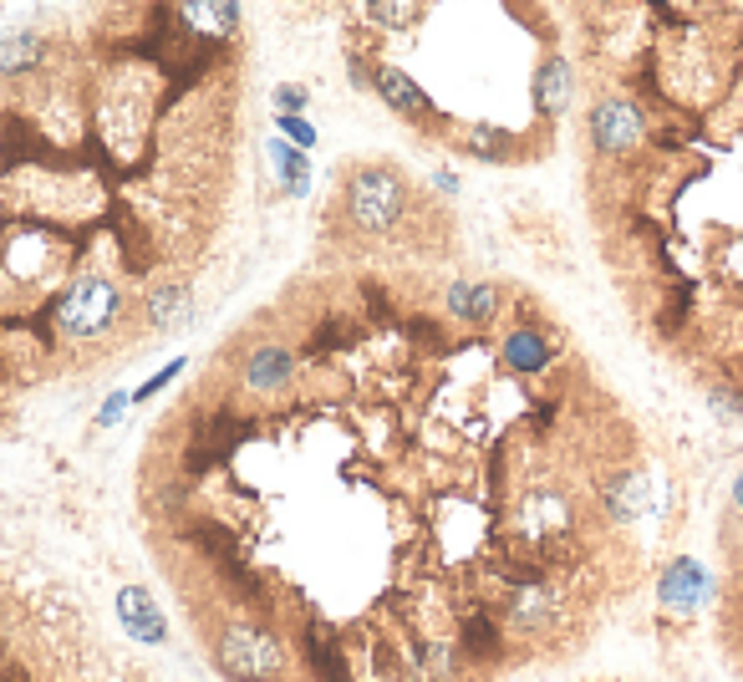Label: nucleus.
I'll use <instances>...</instances> for the list:
<instances>
[{
    "label": "nucleus",
    "mask_w": 743,
    "mask_h": 682,
    "mask_svg": "<svg viewBox=\"0 0 743 682\" xmlns=\"http://www.w3.org/2000/svg\"><path fill=\"white\" fill-rule=\"evenodd\" d=\"M118 311H122L118 285L103 281V275H87V281H76L61 296L57 327H61V337H72V341H97L118 327Z\"/></svg>",
    "instance_id": "obj_1"
},
{
    "label": "nucleus",
    "mask_w": 743,
    "mask_h": 682,
    "mask_svg": "<svg viewBox=\"0 0 743 682\" xmlns=\"http://www.w3.org/2000/svg\"><path fill=\"white\" fill-rule=\"evenodd\" d=\"M346 209H352V220L362 230H392L398 214L408 209V189H402V178L392 168H357L352 184H346Z\"/></svg>",
    "instance_id": "obj_2"
},
{
    "label": "nucleus",
    "mask_w": 743,
    "mask_h": 682,
    "mask_svg": "<svg viewBox=\"0 0 743 682\" xmlns=\"http://www.w3.org/2000/svg\"><path fill=\"white\" fill-rule=\"evenodd\" d=\"M214 662L235 682H266L281 672V647L266 637V632H255V626H235V632H224L220 647H214Z\"/></svg>",
    "instance_id": "obj_3"
},
{
    "label": "nucleus",
    "mask_w": 743,
    "mask_h": 682,
    "mask_svg": "<svg viewBox=\"0 0 743 682\" xmlns=\"http://www.w3.org/2000/svg\"><path fill=\"white\" fill-rule=\"evenodd\" d=\"M637 138H641V113H637V107L622 103V97L595 103V113H591V143H595V153L616 158V153H626Z\"/></svg>",
    "instance_id": "obj_4"
},
{
    "label": "nucleus",
    "mask_w": 743,
    "mask_h": 682,
    "mask_svg": "<svg viewBox=\"0 0 743 682\" xmlns=\"http://www.w3.org/2000/svg\"><path fill=\"white\" fill-rule=\"evenodd\" d=\"M703 596H708V571H703L698 561H672L668 571H662V580H657V601L672 611V616H693V611L703 607Z\"/></svg>",
    "instance_id": "obj_5"
},
{
    "label": "nucleus",
    "mask_w": 743,
    "mask_h": 682,
    "mask_svg": "<svg viewBox=\"0 0 743 682\" xmlns=\"http://www.w3.org/2000/svg\"><path fill=\"white\" fill-rule=\"evenodd\" d=\"M118 622L128 626V637L143 642V647H164L168 642L164 611H158V601H153L143 586H122L118 591Z\"/></svg>",
    "instance_id": "obj_6"
},
{
    "label": "nucleus",
    "mask_w": 743,
    "mask_h": 682,
    "mask_svg": "<svg viewBox=\"0 0 743 682\" xmlns=\"http://www.w3.org/2000/svg\"><path fill=\"white\" fill-rule=\"evenodd\" d=\"M524 540H555V534H565L570 525H576V509H570V499L555 490H535L530 499H524Z\"/></svg>",
    "instance_id": "obj_7"
},
{
    "label": "nucleus",
    "mask_w": 743,
    "mask_h": 682,
    "mask_svg": "<svg viewBox=\"0 0 743 682\" xmlns=\"http://www.w3.org/2000/svg\"><path fill=\"white\" fill-rule=\"evenodd\" d=\"M657 499H662V494H657V484L647 474H622L606 484V509L616 525H632V519L652 515Z\"/></svg>",
    "instance_id": "obj_8"
},
{
    "label": "nucleus",
    "mask_w": 743,
    "mask_h": 682,
    "mask_svg": "<svg viewBox=\"0 0 743 682\" xmlns=\"http://www.w3.org/2000/svg\"><path fill=\"white\" fill-rule=\"evenodd\" d=\"M377 92H382L387 103L398 107L402 118H417V122H428L438 118V107L428 103V92L417 87L408 72H398V67H377Z\"/></svg>",
    "instance_id": "obj_9"
},
{
    "label": "nucleus",
    "mask_w": 743,
    "mask_h": 682,
    "mask_svg": "<svg viewBox=\"0 0 743 682\" xmlns=\"http://www.w3.org/2000/svg\"><path fill=\"white\" fill-rule=\"evenodd\" d=\"M296 377V352L291 346H255L250 362H245V383L255 387V392H275V387H285Z\"/></svg>",
    "instance_id": "obj_10"
},
{
    "label": "nucleus",
    "mask_w": 743,
    "mask_h": 682,
    "mask_svg": "<svg viewBox=\"0 0 743 682\" xmlns=\"http://www.w3.org/2000/svg\"><path fill=\"white\" fill-rule=\"evenodd\" d=\"M570 103H576V77H570V67H565L561 57H551L535 72V107L545 118H565Z\"/></svg>",
    "instance_id": "obj_11"
},
{
    "label": "nucleus",
    "mask_w": 743,
    "mask_h": 682,
    "mask_svg": "<svg viewBox=\"0 0 743 682\" xmlns=\"http://www.w3.org/2000/svg\"><path fill=\"white\" fill-rule=\"evenodd\" d=\"M448 311H453V321L484 327V321H494V311H499V291H494L490 281H453L448 285Z\"/></svg>",
    "instance_id": "obj_12"
},
{
    "label": "nucleus",
    "mask_w": 743,
    "mask_h": 682,
    "mask_svg": "<svg viewBox=\"0 0 743 682\" xmlns=\"http://www.w3.org/2000/svg\"><path fill=\"white\" fill-rule=\"evenodd\" d=\"M46 57L42 31H15V36H0V72H31L36 61Z\"/></svg>",
    "instance_id": "obj_13"
},
{
    "label": "nucleus",
    "mask_w": 743,
    "mask_h": 682,
    "mask_svg": "<svg viewBox=\"0 0 743 682\" xmlns=\"http://www.w3.org/2000/svg\"><path fill=\"white\" fill-rule=\"evenodd\" d=\"M545 362H551V341L535 337L530 327L515 331V337H505V367H515V372H540Z\"/></svg>",
    "instance_id": "obj_14"
},
{
    "label": "nucleus",
    "mask_w": 743,
    "mask_h": 682,
    "mask_svg": "<svg viewBox=\"0 0 743 682\" xmlns=\"http://www.w3.org/2000/svg\"><path fill=\"white\" fill-rule=\"evenodd\" d=\"M551 596L540 591V586H520L515 591V601H509V626L515 632H535V626H545L551 622Z\"/></svg>",
    "instance_id": "obj_15"
},
{
    "label": "nucleus",
    "mask_w": 743,
    "mask_h": 682,
    "mask_svg": "<svg viewBox=\"0 0 743 682\" xmlns=\"http://www.w3.org/2000/svg\"><path fill=\"white\" fill-rule=\"evenodd\" d=\"M463 149L474 153V158H484V164H509L515 158V138L505 133V128H469V138H463Z\"/></svg>",
    "instance_id": "obj_16"
},
{
    "label": "nucleus",
    "mask_w": 743,
    "mask_h": 682,
    "mask_svg": "<svg viewBox=\"0 0 743 682\" xmlns=\"http://www.w3.org/2000/svg\"><path fill=\"white\" fill-rule=\"evenodd\" d=\"M184 311H189V285H179V281L158 285V291L149 296V321L153 327H179Z\"/></svg>",
    "instance_id": "obj_17"
},
{
    "label": "nucleus",
    "mask_w": 743,
    "mask_h": 682,
    "mask_svg": "<svg viewBox=\"0 0 743 682\" xmlns=\"http://www.w3.org/2000/svg\"><path fill=\"white\" fill-rule=\"evenodd\" d=\"M275 168H281V184L291 189V199H306V189H311V158L300 149H285V143H275Z\"/></svg>",
    "instance_id": "obj_18"
},
{
    "label": "nucleus",
    "mask_w": 743,
    "mask_h": 682,
    "mask_svg": "<svg viewBox=\"0 0 743 682\" xmlns=\"http://www.w3.org/2000/svg\"><path fill=\"white\" fill-rule=\"evenodd\" d=\"M184 21H193V26H214V31H224V36H235V26H239V5H184Z\"/></svg>",
    "instance_id": "obj_19"
},
{
    "label": "nucleus",
    "mask_w": 743,
    "mask_h": 682,
    "mask_svg": "<svg viewBox=\"0 0 743 682\" xmlns=\"http://www.w3.org/2000/svg\"><path fill=\"white\" fill-rule=\"evenodd\" d=\"M306 652H311V662H316V672H321V682H342V678H346V672H342V652H337V642H311Z\"/></svg>",
    "instance_id": "obj_20"
},
{
    "label": "nucleus",
    "mask_w": 743,
    "mask_h": 682,
    "mask_svg": "<svg viewBox=\"0 0 743 682\" xmlns=\"http://www.w3.org/2000/svg\"><path fill=\"white\" fill-rule=\"evenodd\" d=\"M371 21H382V26H417L423 21V11L417 5H371Z\"/></svg>",
    "instance_id": "obj_21"
},
{
    "label": "nucleus",
    "mask_w": 743,
    "mask_h": 682,
    "mask_svg": "<svg viewBox=\"0 0 743 682\" xmlns=\"http://www.w3.org/2000/svg\"><path fill=\"white\" fill-rule=\"evenodd\" d=\"M275 122H281V133L291 138V149H300V153H306V149H311V143H316V128H311V122H306V118H275Z\"/></svg>",
    "instance_id": "obj_22"
},
{
    "label": "nucleus",
    "mask_w": 743,
    "mask_h": 682,
    "mask_svg": "<svg viewBox=\"0 0 743 682\" xmlns=\"http://www.w3.org/2000/svg\"><path fill=\"white\" fill-rule=\"evenodd\" d=\"M133 408V392H113V398L103 402V413H97V428H113V423H122V413Z\"/></svg>",
    "instance_id": "obj_23"
},
{
    "label": "nucleus",
    "mask_w": 743,
    "mask_h": 682,
    "mask_svg": "<svg viewBox=\"0 0 743 682\" xmlns=\"http://www.w3.org/2000/svg\"><path fill=\"white\" fill-rule=\"evenodd\" d=\"M179 372H184V362H168V367H164V372H153L149 383H143V387H138V392H133V402L153 398V392H164V387H168V383H174V377H179Z\"/></svg>",
    "instance_id": "obj_24"
},
{
    "label": "nucleus",
    "mask_w": 743,
    "mask_h": 682,
    "mask_svg": "<svg viewBox=\"0 0 743 682\" xmlns=\"http://www.w3.org/2000/svg\"><path fill=\"white\" fill-rule=\"evenodd\" d=\"M275 107H281V118H300L306 92H300V87H275Z\"/></svg>",
    "instance_id": "obj_25"
},
{
    "label": "nucleus",
    "mask_w": 743,
    "mask_h": 682,
    "mask_svg": "<svg viewBox=\"0 0 743 682\" xmlns=\"http://www.w3.org/2000/svg\"><path fill=\"white\" fill-rule=\"evenodd\" d=\"M733 499H739V509H743V474L733 479Z\"/></svg>",
    "instance_id": "obj_26"
}]
</instances>
